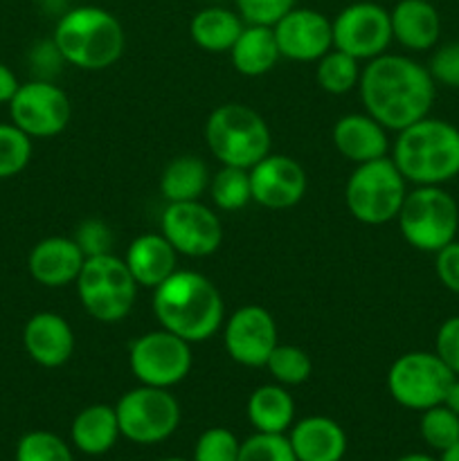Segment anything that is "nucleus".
I'll return each instance as SVG.
<instances>
[{"mask_svg": "<svg viewBox=\"0 0 459 461\" xmlns=\"http://www.w3.org/2000/svg\"><path fill=\"white\" fill-rule=\"evenodd\" d=\"M428 72L435 84L446 86V88H459V41L436 48Z\"/></svg>", "mask_w": 459, "mask_h": 461, "instance_id": "nucleus-38", "label": "nucleus"}, {"mask_svg": "<svg viewBox=\"0 0 459 461\" xmlns=\"http://www.w3.org/2000/svg\"><path fill=\"white\" fill-rule=\"evenodd\" d=\"M237 461H297V457L286 435L255 432L246 441H241Z\"/></svg>", "mask_w": 459, "mask_h": 461, "instance_id": "nucleus-35", "label": "nucleus"}, {"mask_svg": "<svg viewBox=\"0 0 459 461\" xmlns=\"http://www.w3.org/2000/svg\"><path fill=\"white\" fill-rule=\"evenodd\" d=\"M160 230L178 255L194 259L214 255L223 241L219 216L201 201L166 203L160 216Z\"/></svg>", "mask_w": 459, "mask_h": 461, "instance_id": "nucleus-14", "label": "nucleus"}, {"mask_svg": "<svg viewBox=\"0 0 459 461\" xmlns=\"http://www.w3.org/2000/svg\"><path fill=\"white\" fill-rule=\"evenodd\" d=\"M454 374L435 351H410L399 356L387 372V392L405 410H430L446 399Z\"/></svg>", "mask_w": 459, "mask_h": 461, "instance_id": "nucleus-10", "label": "nucleus"}, {"mask_svg": "<svg viewBox=\"0 0 459 461\" xmlns=\"http://www.w3.org/2000/svg\"><path fill=\"white\" fill-rule=\"evenodd\" d=\"M212 201L223 212H238L252 201L250 171L241 167H220L210 180Z\"/></svg>", "mask_w": 459, "mask_h": 461, "instance_id": "nucleus-30", "label": "nucleus"}, {"mask_svg": "<svg viewBox=\"0 0 459 461\" xmlns=\"http://www.w3.org/2000/svg\"><path fill=\"white\" fill-rule=\"evenodd\" d=\"M392 160L414 187H441L459 176V129L446 120L423 117L399 131Z\"/></svg>", "mask_w": 459, "mask_h": 461, "instance_id": "nucleus-4", "label": "nucleus"}, {"mask_svg": "<svg viewBox=\"0 0 459 461\" xmlns=\"http://www.w3.org/2000/svg\"><path fill=\"white\" fill-rule=\"evenodd\" d=\"M367 115L387 131H403L423 120L435 104L436 84L426 66L403 54H381L367 61L358 81Z\"/></svg>", "mask_w": 459, "mask_h": 461, "instance_id": "nucleus-1", "label": "nucleus"}, {"mask_svg": "<svg viewBox=\"0 0 459 461\" xmlns=\"http://www.w3.org/2000/svg\"><path fill=\"white\" fill-rule=\"evenodd\" d=\"M333 48L358 61H372L387 52L392 36V18L382 5L360 0L346 5L331 21Z\"/></svg>", "mask_w": 459, "mask_h": 461, "instance_id": "nucleus-13", "label": "nucleus"}, {"mask_svg": "<svg viewBox=\"0 0 459 461\" xmlns=\"http://www.w3.org/2000/svg\"><path fill=\"white\" fill-rule=\"evenodd\" d=\"M158 461H192V459H183V457H166V459H158Z\"/></svg>", "mask_w": 459, "mask_h": 461, "instance_id": "nucleus-46", "label": "nucleus"}, {"mask_svg": "<svg viewBox=\"0 0 459 461\" xmlns=\"http://www.w3.org/2000/svg\"><path fill=\"white\" fill-rule=\"evenodd\" d=\"M435 255L436 277L444 284V288H448L450 293H457L459 295V241L454 239V241H450L448 246H444Z\"/></svg>", "mask_w": 459, "mask_h": 461, "instance_id": "nucleus-41", "label": "nucleus"}, {"mask_svg": "<svg viewBox=\"0 0 459 461\" xmlns=\"http://www.w3.org/2000/svg\"><path fill=\"white\" fill-rule=\"evenodd\" d=\"M22 347L39 367L57 369L75 354V333L63 315L40 311L22 327Z\"/></svg>", "mask_w": 459, "mask_h": 461, "instance_id": "nucleus-18", "label": "nucleus"}, {"mask_svg": "<svg viewBox=\"0 0 459 461\" xmlns=\"http://www.w3.org/2000/svg\"><path fill=\"white\" fill-rule=\"evenodd\" d=\"M435 354L454 376H459V315H453L439 327L435 338Z\"/></svg>", "mask_w": 459, "mask_h": 461, "instance_id": "nucleus-40", "label": "nucleus"}, {"mask_svg": "<svg viewBox=\"0 0 459 461\" xmlns=\"http://www.w3.org/2000/svg\"><path fill=\"white\" fill-rule=\"evenodd\" d=\"M194 365L192 342L183 340L166 329L148 331L133 340L129 349L130 374L140 385L171 390L189 376Z\"/></svg>", "mask_w": 459, "mask_h": 461, "instance_id": "nucleus-11", "label": "nucleus"}, {"mask_svg": "<svg viewBox=\"0 0 459 461\" xmlns=\"http://www.w3.org/2000/svg\"><path fill=\"white\" fill-rule=\"evenodd\" d=\"M151 306L160 329L192 345L210 340L225 322V304L219 288L196 270H176L153 288Z\"/></svg>", "mask_w": 459, "mask_h": 461, "instance_id": "nucleus-2", "label": "nucleus"}, {"mask_svg": "<svg viewBox=\"0 0 459 461\" xmlns=\"http://www.w3.org/2000/svg\"><path fill=\"white\" fill-rule=\"evenodd\" d=\"M210 169L196 156H180L165 167L160 176V194L166 203L201 201L210 189Z\"/></svg>", "mask_w": 459, "mask_h": 461, "instance_id": "nucleus-28", "label": "nucleus"}, {"mask_svg": "<svg viewBox=\"0 0 459 461\" xmlns=\"http://www.w3.org/2000/svg\"><path fill=\"white\" fill-rule=\"evenodd\" d=\"M279 54L300 63H315L333 50L331 21L310 7H292L273 25Z\"/></svg>", "mask_w": 459, "mask_h": 461, "instance_id": "nucleus-16", "label": "nucleus"}, {"mask_svg": "<svg viewBox=\"0 0 459 461\" xmlns=\"http://www.w3.org/2000/svg\"><path fill=\"white\" fill-rule=\"evenodd\" d=\"M230 59L238 75L264 77L282 59L273 27L246 25L230 50Z\"/></svg>", "mask_w": 459, "mask_h": 461, "instance_id": "nucleus-26", "label": "nucleus"}, {"mask_svg": "<svg viewBox=\"0 0 459 461\" xmlns=\"http://www.w3.org/2000/svg\"><path fill=\"white\" fill-rule=\"evenodd\" d=\"M248 171L252 201L266 210H288L304 198L306 171L295 158L268 153Z\"/></svg>", "mask_w": 459, "mask_h": 461, "instance_id": "nucleus-17", "label": "nucleus"}, {"mask_svg": "<svg viewBox=\"0 0 459 461\" xmlns=\"http://www.w3.org/2000/svg\"><path fill=\"white\" fill-rule=\"evenodd\" d=\"M223 345L230 358L243 367H266L277 342V324L264 306L248 304L225 322Z\"/></svg>", "mask_w": 459, "mask_h": 461, "instance_id": "nucleus-15", "label": "nucleus"}, {"mask_svg": "<svg viewBox=\"0 0 459 461\" xmlns=\"http://www.w3.org/2000/svg\"><path fill=\"white\" fill-rule=\"evenodd\" d=\"M408 196V180L390 156L356 165L345 187L349 214L364 225H385L396 221Z\"/></svg>", "mask_w": 459, "mask_h": 461, "instance_id": "nucleus-7", "label": "nucleus"}, {"mask_svg": "<svg viewBox=\"0 0 459 461\" xmlns=\"http://www.w3.org/2000/svg\"><path fill=\"white\" fill-rule=\"evenodd\" d=\"M14 461H75L66 441L50 430H32L16 444Z\"/></svg>", "mask_w": 459, "mask_h": 461, "instance_id": "nucleus-34", "label": "nucleus"}, {"mask_svg": "<svg viewBox=\"0 0 459 461\" xmlns=\"http://www.w3.org/2000/svg\"><path fill=\"white\" fill-rule=\"evenodd\" d=\"M248 421L256 432L286 435L295 421V401L291 392L279 383L259 385L248 399Z\"/></svg>", "mask_w": 459, "mask_h": 461, "instance_id": "nucleus-27", "label": "nucleus"}, {"mask_svg": "<svg viewBox=\"0 0 459 461\" xmlns=\"http://www.w3.org/2000/svg\"><path fill=\"white\" fill-rule=\"evenodd\" d=\"M444 405L448 410H453V412L459 417V376H454L453 383H450L448 392H446Z\"/></svg>", "mask_w": 459, "mask_h": 461, "instance_id": "nucleus-43", "label": "nucleus"}, {"mask_svg": "<svg viewBox=\"0 0 459 461\" xmlns=\"http://www.w3.org/2000/svg\"><path fill=\"white\" fill-rule=\"evenodd\" d=\"M315 68V81L320 88L328 95H346L358 86L360 81V66L358 59L349 57L340 50H328Z\"/></svg>", "mask_w": 459, "mask_h": 461, "instance_id": "nucleus-29", "label": "nucleus"}, {"mask_svg": "<svg viewBox=\"0 0 459 461\" xmlns=\"http://www.w3.org/2000/svg\"><path fill=\"white\" fill-rule=\"evenodd\" d=\"M7 106L12 124H16L32 140H45L63 133L72 117V104L66 90L48 79L21 84Z\"/></svg>", "mask_w": 459, "mask_h": 461, "instance_id": "nucleus-12", "label": "nucleus"}, {"mask_svg": "<svg viewBox=\"0 0 459 461\" xmlns=\"http://www.w3.org/2000/svg\"><path fill=\"white\" fill-rule=\"evenodd\" d=\"M241 441L228 428H210L198 437L192 461H237Z\"/></svg>", "mask_w": 459, "mask_h": 461, "instance_id": "nucleus-36", "label": "nucleus"}, {"mask_svg": "<svg viewBox=\"0 0 459 461\" xmlns=\"http://www.w3.org/2000/svg\"><path fill=\"white\" fill-rule=\"evenodd\" d=\"M205 144L225 167L250 169L270 153V129L246 104H220L205 122Z\"/></svg>", "mask_w": 459, "mask_h": 461, "instance_id": "nucleus-5", "label": "nucleus"}, {"mask_svg": "<svg viewBox=\"0 0 459 461\" xmlns=\"http://www.w3.org/2000/svg\"><path fill=\"white\" fill-rule=\"evenodd\" d=\"M52 43L66 63L97 72L115 66L126 48L120 18L97 5L68 9L54 25Z\"/></svg>", "mask_w": 459, "mask_h": 461, "instance_id": "nucleus-3", "label": "nucleus"}, {"mask_svg": "<svg viewBox=\"0 0 459 461\" xmlns=\"http://www.w3.org/2000/svg\"><path fill=\"white\" fill-rule=\"evenodd\" d=\"M120 437V421L112 405H88L76 414L70 426V439L75 448L90 457L106 455Z\"/></svg>", "mask_w": 459, "mask_h": 461, "instance_id": "nucleus-24", "label": "nucleus"}, {"mask_svg": "<svg viewBox=\"0 0 459 461\" xmlns=\"http://www.w3.org/2000/svg\"><path fill=\"white\" fill-rule=\"evenodd\" d=\"M234 7L246 25L273 27L279 18L297 7V0H234Z\"/></svg>", "mask_w": 459, "mask_h": 461, "instance_id": "nucleus-37", "label": "nucleus"}, {"mask_svg": "<svg viewBox=\"0 0 459 461\" xmlns=\"http://www.w3.org/2000/svg\"><path fill=\"white\" fill-rule=\"evenodd\" d=\"M32 160V138L16 124H0V180H7L25 171Z\"/></svg>", "mask_w": 459, "mask_h": 461, "instance_id": "nucleus-33", "label": "nucleus"}, {"mask_svg": "<svg viewBox=\"0 0 459 461\" xmlns=\"http://www.w3.org/2000/svg\"><path fill=\"white\" fill-rule=\"evenodd\" d=\"M399 230L418 252H439L454 241L459 230V207L441 187H414L400 205Z\"/></svg>", "mask_w": 459, "mask_h": 461, "instance_id": "nucleus-8", "label": "nucleus"}, {"mask_svg": "<svg viewBox=\"0 0 459 461\" xmlns=\"http://www.w3.org/2000/svg\"><path fill=\"white\" fill-rule=\"evenodd\" d=\"M75 286L86 313L104 324L122 322L133 309L140 288L126 261L112 252L88 257Z\"/></svg>", "mask_w": 459, "mask_h": 461, "instance_id": "nucleus-6", "label": "nucleus"}, {"mask_svg": "<svg viewBox=\"0 0 459 461\" xmlns=\"http://www.w3.org/2000/svg\"><path fill=\"white\" fill-rule=\"evenodd\" d=\"M18 86H21V81H18V77L14 75L12 68L4 66V63L0 61V106L12 102L14 95H16V90H18Z\"/></svg>", "mask_w": 459, "mask_h": 461, "instance_id": "nucleus-42", "label": "nucleus"}, {"mask_svg": "<svg viewBox=\"0 0 459 461\" xmlns=\"http://www.w3.org/2000/svg\"><path fill=\"white\" fill-rule=\"evenodd\" d=\"M392 36L410 52H426L441 36L439 12L428 0H399L390 12Z\"/></svg>", "mask_w": 459, "mask_h": 461, "instance_id": "nucleus-23", "label": "nucleus"}, {"mask_svg": "<svg viewBox=\"0 0 459 461\" xmlns=\"http://www.w3.org/2000/svg\"><path fill=\"white\" fill-rule=\"evenodd\" d=\"M86 255L75 239L48 237L40 239L27 257V270L32 279L45 288H63L75 284L81 273Z\"/></svg>", "mask_w": 459, "mask_h": 461, "instance_id": "nucleus-19", "label": "nucleus"}, {"mask_svg": "<svg viewBox=\"0 0 459 461\" xmlns=\"http://www.w3.org/2000/svg\"><path fill=\"white\" fill-rule=\"evenodd\" d=\"M124 261L138 286L151 288V291L178 270V252L162 232H147L135 237L126 248Z\"/></svg>", "mask_w": 459, "mask_h": 461, "instance_id": "nucleus-21", "label": "nucleus"}, {"mask_svg": "<svg viewBox=\"0 0 459 461\" xmlns=\"http://www.w3.org/2000/svg\"><path fill=\"white\" fill-rule=\"evenodd\" d=\"M396 461H439V459L430 457V455H423V453H410V455H403V457H399Z\"/></svg>", "mask_w": 459, "mask_h": 461, "instance_id": "nucleus-44", "label": "nucleus"}, {"mask_svg": "<svg viewBox=\"0 0 459 461\" xmlns=\"http://www.w3.org/2000/svg\"><path fill=\"white\" fill-rule=\"evenodd\" d=\"M333 147L342 158L354 165L387 158L390 153V138L387 129L378 124L367 113H349L342 115L333 126Z\"/></svg>", "mask_w": 459, "mask_h": 461, "instance_id": "nucleus-20", "label": "nucleus"}, {"mask_svg": "<svg viewBox=\"0 0 459 461\" xmlns=\"http://www.w3.org/2000/svg\"><path fill=\"white\" fill-rule=\"evenodd\" d=\"M76 241V246L81 248V252L88 257L106 255L112 250V232L104 221L88 219L76 228V234L72 237Z\"/></svg>", "mask_w": 459, "mask_h": 461, "instance_id": "nucleus-39", "label": "nucleus"}, {"mask_svg": "<svg viewBox=\"0 0 459 461\" xmlns=\"http://www.w3.org/2000/svg\"><path fill=\"white\" fill-rule=\"evenodd\" d=\"M246 23L238 16L237 9H228L223 5H210L194 14L189 23V36L201 50L212 54L230 52L234 41L243 32Z\"/></svg>", "mask_w": 459, "mask_h": 461, "instance_id": "nucleus-25", "label": "nucleus"}, {"mask_svg": "<svg viewBox=\"0 0 459 461\" xmlns=\"http://www.w3.org/2000/svg\"><path fill=\"white\" fill-rule=\"evenodd\" d=\"M297 461H342L346 453V435L331 417H304L292 423L288 435Z\"/></svg>", "mask_w": 459, "mask_h": 461, "instance_id": "nucleus-22", "label": "nucleus"}, {"mask_svg": "<svg viewBox=\"0 0 459 461\" xmlns=\"http://www.w3.org/2000/svg\"><path fill=\"white\" fill-rule=\"evenodd\" d=\"M115 412L122 437L130 444H162L180 426V403L165 387H133L117 401Z\"/></svg>", "mask_w": 459, "mask_h": 461, "instance_id": "nucleus-9", "label": "nucleus"}, {"mask_svg": "<svg viewBox=\"0 0 459 461\" xmlns=\"http://www.w3.org/2000/svg\"><path fill=\"white\" fill-rule=\"evenodd\" d=\"M266 369L274 378V383L284 387H295L309 381L313 374V363L302 347L277 345L266 363Z\"/></svg>", "mask_w": 459, "mask_h": 461, "instance_id": "nucleus-31", "label": "nucleus"}, {"mask_svg": "<svg viewBox=\"0 0 459 461\" xmlns=\"http://www.w3.org/2000/svg\"><path fill=\"white\" fill-rule=\"evenodd\" d=\"M439 461H459V441L453 446V448H448L446 453H441Z\"/></svg>", "mask_w": 459, "mask_h": 461, "instance_id": "nucleus-45", "label": "nucleus"}, {"mask_svg": "<svg viewBox=\"0 0 459 461\" xmlns=\"http://www.w3.org/2000/svg\"><path fill=\"white\" fill-rule=\"evenodd\" d=\"M421 439L436 453H446L459 441V417L444 403L430 410H423L418 421Z\"/></svg>", "mask_w": 459, "mask_h": 461, "instance_id": "nucleus-32", "label": "nucleus"}]
</instances>
